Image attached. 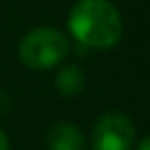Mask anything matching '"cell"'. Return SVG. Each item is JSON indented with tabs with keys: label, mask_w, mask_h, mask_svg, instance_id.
Segmentation results:
<instances>
[{
	"label": "cell",
	"mask_w": 150,
	"mask_h": 150,
	"mask_svg": "<svg viewBox=\"0 0 150 150\" xmlns=\"http://www.w3.org/2000/svg\"><path fill=\"white\" fill-rule=\"evenodd\" d=\"M11 148V144H8V136H6V132L0 127V150H8Z\"/></svg>",
	"instance_id": "6"
},
{
	"label": "cell",
	"mask_w": 150,
	"mask_h": 150,
	"mask_svg": "<svg viewBox=\"0 0 150 150\" xmlns=\"http://www.w3.org/2000/svg\"><path fill=\"white\" fill-rule=\"evenodd\" d=\"M68 37L56 27L31 29L19 43V60L35 72H45L58 66L68 56Z\"/></svg>",
	"instance_id": "2"
},
{
	"label": "cell",
	"mask_w": 150,
	"mask_h": 150,
	"mask_svg": "<svg viewBox=\"0 0 150 150\" xmlns=\"http://www.w3.org/2000/svg\"><path fill=\"white\" fill-rule=\"evenodd\" d=\"M68 29L80 45L109 50L121 39L123 21L109 0H76L68 13Z\"/></svg>",
	"instance_id": "1"
},
{
	"label": "cell",
	"mask_w": 150,
	"mask_h": 150,
	"mask_svg": "<svg viewBox=\"0 0 150 150\" xmlns=\"http://www.w3.org/2000/svg\"><path fill=\"white\" fill-rule=\"evenodd\" d=\"M84 82H86L84 72L78 66H74V64L64 66L56 74V88L64 97H76V95H80L84 91Z\"/></svg>",
	"instance_id": "5"
},
{
	"label": "cell",
	"mask_w": 150,
	"mask_h": 150,
	"mask_svg": "<svg viewBox=\"0 0 150 150\" xmlns=\"http://www.w3.org/2000/svg\"><path fill=\"white\" fill-rule=\"evenodd\" d=\"M136 150H150V136H146V138H142V140L138 142V146H136Z\"/></svg>",
	"instance_id": "7"
},
{
	"label": "cell",
	"mask_w": 150,
	"mask_h": 150,
	"mask_svg": "<svg viewBox=\"0 0 150 150\" xmlns=\"http://www.w3.org/2000/svg\"><path fill=\"white\" fill-rule=\"evenodd\" d=\"M47 150H86V138L72 121H58L47 129Z\"/></svg>",
	"instance_id": "4"
},
{
	"label": "cell",
	"mask_w": 150,
	"mask_h": 150,
	"mask_svg": "<svg viewBox=\"0 0 150 150\" xmlns=\"http://www.w3.org/2000/svg\"><path fill=\"white\" fill-rule=\"evenodd\" d=\"M136 144V127L121 111L103 113L93 127V150H132Z\"/></svg>",
	"instance_id": "3"
}]
</instances>
